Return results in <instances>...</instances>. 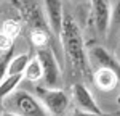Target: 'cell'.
<instances>
[{
	"instance_id": "5",
	"label": "cell",
	"mask_w": 120,
	"mask_h": 116,
	"mask_svg": "<svg viewBox=\"0 0 120 116\" xmlns=\"http://www.w3.org/2000/svg\"><path fill=\"white\" fill-rule=\"evenodd\" d=\"M91 11L96 32L99 36H106L109 28H111V15H112L111 0H91Z\"/></svg>"
},
{
	"instance_id": "9",
	"label": "cell",
	"mask_w": 120,
	"mask_h": 116,
	"mask_svg": "<svg viewBox=\"0 0 120 116\" xmlns=\"http://www.w3.org/2000/svg\"><path fill=\"white\" fill-rule=\"evenodd\" d=\"M93 81H94V84L98 86V89L106 90V92L114 90L115 87L119 86V82H120L115 73H112L111 69H104V68H99V69L94 73Z\"/></svg>"
},
{
	"instance_id": "12",
	"label": "cell",
	"mask_w": 120,
	"mask_h": 116,
	"mask_svg": "<svg viewBox=\"0 0 120 116\" xmlns=\"http://www.w3.org/2000/svg\"><path fill=\"white\" fill-rule=\"evenodd\" d=\"M29 55L27 53H21V55H15L10 61L8 68H7V76H16V74H22L24 69L29 63Z\"/></svg>"
},
{
	"instance_id": "6",
	"label": "cell",
	"mask_w": 120,
	"mask_h": 116,
	"mask_svg": "<svg viewBox=\"0 0 120 116\" xmlns=\"http://www.w3.org/2000/svg\"><path fill=\"white\" fill-rule=\"evenodd\" d=\"M71 95L74 98L75 105L79 106V110H83V111H90V113H94V115L104 116V113L101 111L99 105L96 103L94 97L91 95V92L88 90V87L82 84V82H77L72 86V90H71Z\"/></svg>"
},
{
	"instance_id": "20",
	"label": "cell",
	"mask_w": 120,
	"mask_h": 116,
	"mask_svg": "<svg viewBox=\"0 0 120 116\" xmlns=\"http://www.w3.org/2000/svg\"><path fill=\"white\" fill-rule=\"evenodd\" d=\"M3 115V105H2V102H0V116Z\"/></svg>"
},
{
	"instance_id": "10",
	"label": "cell",
	"mask_w": 120,
	"mask_h": 116,
	"mask_svg": "<svg viewBox=\"0 0 120 116\" xmlns=\"http://www.w3.org/2000/svg\"><path fill=\"white\" fill-rule=\"evenodd\" d=\"M22 81V74H16V76H7L0 81V102H3L8 95H11L16 87L21 84Z\"/></svg>"
},
{
	"instance_id": "19",
	"label": "cell",
	"mask_w": 120,
	"mask_h": 116,
	"mask_svg": "<svg viewBox=\"0 0 120 116\" xmlns=\"http://www.w3.org/2000/svg\"><path fill=\"white\" fill-rule=\"evenodd\" d=\"M2 116H16V115H13V113H8V111H3V115Z\"/></svg>"
},
{
	"instance_id": "18",
	"label": "cell",
	"mask_w": 120,
	"mask_h": 116,
	"mask_svg": "<svg viewBox=\"0 0 120 116\" xmlns=\"http://www.w3.org/2000/svg\"><path fill=\"white\" fill-rule=\"evenodd\" d=\"M72 116H99V115H94V113H90V111H83V110H75L74 113H72Z\"/></svg>"
},
{
	"instance_id": "16",
	"label": "cell",
	"mask_w": 120,
	"mask_h": 116,
	"mask_svg": "<svg viewBox=\"0 0 120 116\" xmlns=\"http://www.w3.org/2000/svg\"><path fill=\"white\" fill-rule=\"evenodd\" d=\"M13 44H15V40L10 39L7 34H3V32L0 31V52L5 53V52L11 50V48H13Z\"/></svg>"
},
{
	"instance_id": "11",
	"label": "cell",
	"mask_w": 120,
	"mask_h": 116,
	"mask_svg": "<svg viewBox=\"0 0 120 116\" xmlns=\"http://www.w3.org/2000/svg\"><path fill=\"white\" fill-rule=\"evenodd\" d=\"M22 77H26L30 82H38V81L43 77V69H42V65H40V61H38L37 57L29 60L27 66H26L24 73H22Z\"/></svg>"
},
{
	"instance_id": "14",
	"label": "cell",
	"mask_w": 120,
	"mask_h": 116,
	"mask_svg": "<svg viewBox=\"0 0 120 116\" xmlns=\"http://www.w3.org/2000/svg\"><path fill=\"white\" fill-rule=\"evenodd\" d=\"M46 39H48V32L46 31H42V29H34L32 34H30V40L35 47L43 48L46 44Z\"/></svg>"
},
{
	"instance_id": "17",
	"label": "cell",
	"mask_w": 120,
	"mask_h": 116,
	"mask_svg": "<svg viewBox=\"0 0 120 116\" xmlns=\"http://www.w3.org/2000/svg\"><path fill=\"white\" fill-rule=\"evenodd\" d=\"M111 24L120 26V0L112 7V15H111Z\"/></svg>"
},
{
	"instance_id": "21",
	"label": "cell",
	"mask_w": 120,
	"mask_h": 116,
	"mask_svg": "<svg viewBox=\"0 0 120 116\" xmlns=\"http://www.w3.org/2000/svg\"><path fill=\"white\" fill-rule=\"evenodd\" d=\"M0 57H2V52H0Z\"/></svg>"
},
{
	"instance_id": "8",
	"label": "cell",
	"mask_w": 120,
	"mask_h": 116,
	"mask_svg": "<svg viewBox=\"0 0 120 116\" xmlns=\"http://www.w3.org/2000/svg\"><path fill=\"white\" fill-rule=\"evenodd\" d=\"M90 58L94 60L99 65V68L111 69L112 73H115L117 77H119V81H120V63H119V60L115 57H112L104 47H93L90 50Z\"/></svg>"
},
{
	"instance_id": "3",
	"label": "cell",
	"mask_w": 120,
	"mask_h": 116,
	"mask_svg": "<svg viewBox=\"0 0 120 116\" xmlns=\"http://www.w3.org/2000/svg\"><path fill=\"white\" fill-rule=\"evenodd\" d=\"M37 98L50 116H63L71 103V97L63 89H48L45 86H35Z\"/></svg>"
},
{
	"instance_id": "15",
	"label": "cell",
	"mask_w": 120,
	"mask_h": 116,
	"mask_svg": "<svg viewBox=\"0 0 120 116\" xmlns=\"http://www.w3.org/2000/svg\"><path fill=\"white\" fill-rule=\"evenodd\" d=\"M13 57H15L13 55V48L8 50V52H5V53H2V57H0V81L7 76V68H8Z\"/></svg>"
},
{
	"instance_id": "22",
	"label": "cell",
	"mask_w": 120,
	"mask_h": 116,
	"mask_svg": "<svg viewBox=\"0 0 120 116\" xmlns=\"http://www.w3.org/2000/svg\"><path fill=\"white\" fill-rule=\"evenodd\" d=\"M0 2H2V0H0Z\"/></svg>"
},
{
	"instance_id": "13",
	"label": "cell",
	"mask_w": 120,
	"mask_h": 116,
	"mask_svg": "<svg viewBox=\"0 0 120 116\" xmlns=\"http://www.w3.org/2000/svg\"><path fill=\"white\" fill-rule=\"evenodd\" d=\"M0 31L3 34H7L10 39L16 40V37L19 36V32H21V26H19L18 21H15V19H7V21H3L0 24Z\"/></svg>"
},
{
	"instance_id": "4",
	"label": "cell",
	"mask_w": 120,
	"mask_h": 116,
	"mask_svg": "<svg viewBox=\"0 0 120 116\" xmlns=\"http://www.w3.org/2000/svg\"><path fill=\"white\" fill-rule=\"evenodd\" d=\"M37 58L42 65V69H43V82H45V87L48 89H59L61 87V68L56 61L55 53L50 50V48H38L37 52Z\"/></svg>"
},
{
	"instance_id": "2",
	"label": "cell",
	"mask_w": 120,
	"mask_h": 116,
	"mask_svg": "<svg viewBox=\"0 0 120 116\" xmlns=\"http://www.w3.org/2000/svg\"><path fill=\"white\" fill-rule=\"evenodd\" d=\"M2 105L7 108L8 113L16 116H50L37 97L26 90H15L2 102Z\"/></svg>"
},
{
	"instance_id": "1",
	"label": "cell",
	"mask_w": 120,
	"mask_h": 116,
	"mask_svg": "<svg viewBox=\"0 0 120 116\" xmlns=\"http://www.w3.org/2000/svg\"><path fill=\"white\" fill-rule=\"evenodd\" d=\"M61 44L64 48L66 60L69 61L71 68L75 73H79L83 79H91V68H90V60L85 50V42L80 28L77 26L72 16L64 15L63 19V29H61Z\"/></svg>"
},
{
	"instance_id": "7",
	"label": "cell",
	"mask_w": 120,
	"mask_h": 116,
	"mask_svg": "<svg viewBox=\"0 0 120 116\" xmlns=\"http://www.w3.org/2000/svg\"><path fill=\"white\" fill-rule=\"evenodd\" d=\"M46 13V23L50 29L56 36H61L63 29V19H64V8H63V0H43Z\"/></svg>"
}]
</instances>
